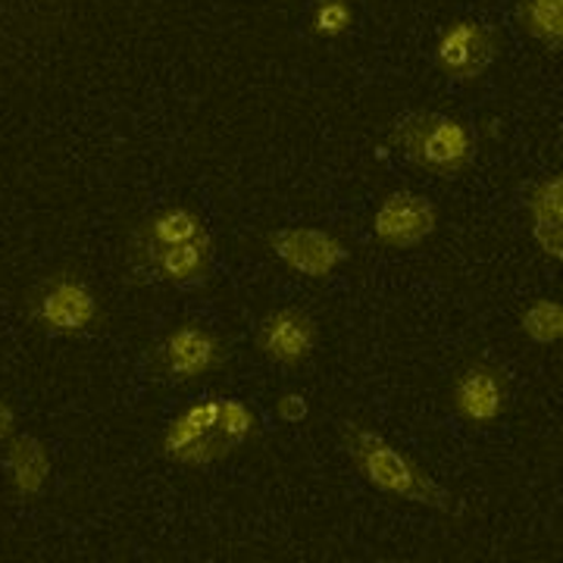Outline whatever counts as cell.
I'll list each match as a JSON object with an SVG mask.
<instances>
[{"instance_id":"obj_1","label":"cell","mask_w":563,"mask_h":563,"mask_svg":"<svg viewBox=\"0 0 563 563\" xmlns=\"http://www.w3.org/2000/svg\"><path fill=\"white\" fill-rule=\"evenodd\" d=\"M261 413L242 398L201 395L163 426L161 454L176 466H213L261 439Z\"/></svg>"},{"instance_id":"obj_2","label":"cell","mask_w":563,"mask_h":563,"mask_svg":"<svg viewBox=\"0 0 563 563\" xmlns=\"http://www.w3.org/2000/svg\"><path fill=\"white\" fill-rule=\"evenodd\" d=\"M342 448L347 461L361 473V479L379 495L398 498L407 504H420L439 514H454L457 498L444 488L417 457L404 448L388 442L383 432L361 420H347L342 426Z\"/></svg>"},{"instance_id":"obj_3","label":"cell","mask_w":563,"mask_h":563,"mask_svg":"<svg viewBox=\"0 0 563 563\" xmlns=\"http://www.w3.org/2000/svg\"><path fill=\"white\" fill-rule=\"evenodd\" d=\"M388 144L432 179H461L479 154L473 125L439 110H410L398 117L388 129Z\"/></svg>"},{"instance_id":"obj_4","label":"cell","mask_w":563,"mask_h":563,"mask_svg":"<svg viewBox=\"0 0 563 563\" xmlns=\"http://www.w3.org/2000/svg\"><path fill=\"white\" fill-rule=\"evenodd\" d=\"M29 320L47 339H85L103 320L101 295L79 269L47 273L29 295Z\"/></svg>"},{"instance_id":"obj_5","label":"cell","mask_w":563,"mask_h":563,"mask_svg":"<svg viewBox=\"0 0 563 563\" xmlns=\"http://www.w3.org/2000/svg\"><path fill=\"white\" fill-rule=\"evenodd\" d=\"M232 357L229 342L203 322H179L151 347V376L166 385H198L225 369Z\"/></svg>"},{"instance_id":"obj_6","label":"cell","mask_w":563,"mask_h":563,"mask_svg":"<svg viewBox=\"0 0 563 563\" xmlns=\"http://www.w3.org/2000/svg\"><path fill=\"white\" fill-rule=\"evenodd\" d=\"M213 235L163 247H129V269L144 282L195 291L213 279Z\"/></svg>"},{"instance_id":"obj_7","label":"cell","mask_w":563,"mask_h":563,"mask_svg":"<svg viewBox=\"0 0 563 563\" xmlns=\"http://www.w3.org/2000/svg\"><path fill=\"white\" fill-rule=\"evenodd\" d=\"M266 247L288 273L307 282L332 279L351 261L347 244L320 225H282L266 235Z\"/></svg>"},{"instance_id":"obj_8","label":"cell","mask_w":563,"mask_h":563,"mask_svg":"<svg viewBox=\"0 0 563 563\" xmlns=\"http://www.w3.org/2000/svg\"><path fill=\"white\" fill-rule=\"evenodd\" d=\"M501 32L483 20H454L435 38L432 60L444 79L476 81L501 57Z\"/></svg>"},{"instance_id":"obj_9","label":"cell","mask_w":563,"mask_h":563,"mask_svg":"<svg viewBox=\"0 0 563 563\" xmlns=\"http://www.w3.org/2000/svg\"><path fill=\"white\" fill-rule=\"evenodd\" d=\"M451 410L473 429H488L501 422L510 410L514 391L507 369L492 361H473L451 383Z\"/></svg>"},{"instance_id":"obj_10","label":"cell","mask_w":563,"mask_h":563,"mask_svg":"<svg viewBox=\"0 0 563 563\" xmlns=\"http://www.w3.org/2000/svg\"><path fill=\"white\" fill-rule=\"evenodd\" d=\"M439 229V207L413 188L388 191L373 210L369 232L388 251H413Z\"/></svg>"},{"instance_id":"obj_11","label":"cell","mask_w":563,"mask_h":563,"mask_svg":"<svg viewBox=\"0 0 563 563\" xmlns=\"http://www.w3.org/2000/svg\"><path fill=\"white\" fill-rule=\"evenodd\" d=\"M254 344L263 361L285 369H298L313 357L320 344V322L301 307H276L257 322Z\"/></svg>"},{"instance_id":"obj_12","label":"cell","mask_w":563,"mask_h":563,"mask_svg":"<svg viewBox=\"0 0 563 563\" xmlns=\"http://www.w3.org/2000/svg\"><path fill=\"white\" fill-rule=\"evenodd\" d=\"M3 473H7V485L13 492V498L22 504L38 501L41 495L51 485V473H54V457L44 439L32 435V432H16L13 439L3 442Z\"/></svg>"},{"instance_id":"obj_13","label":"cell","mask_w":563,"mask_h":563,"mask_svg":"<svg viewBox=\"0 0 563 563\" xmlns=\"http://www.w3.org/2000/svg\"><path fill=\"white\" fill-rule=\"evenodd\" d=\"M523 210L532 242L544 261H563V179L558 173L532 179L523 188Z\"/></svg>"},{"instance_id":"obj_14","label":"cell","mask_w":563,"mask_h":563,"mask_svg":"<svg viewBox=\"0 0 563 563\" xmlns=\"http://www.w3.org/2000/svg\"><path fill=\"white\" fill-rule=\"evenodd\" d=\"M514 20L526 38L536 41L544 54H558L563 44V0H517Z\"/></svg>"},{"instance_id":"obj_15","label":"cell","mask_w":563,"mask_h":563,"mask_svg":"<svg viewBox=\"0 0 563 563\" xmlns=\"http://www.w3.org/2000/svg\"><path fill=\"white\" fill-rule=\"evenodd\" d=\"M520 332L539 347H554L563 339V303L558 298H536L520 317Z\"/></svg>"},{"instance_id":"obj_16","label":"cell","mask_w":563,"mask_h":563,"mask_svg":"<svg viewBox=\"0 0 563 563\" xmlns=\"http://www.w3.org/2000/svg\"><path fill=\"white\" fill-rule=\"evenodd\" d=\"M310 32L322 41L344 38L354 29V7L351 0H317L310 7Z\"/></svg>"},{"instance_id":"obj_17","label":"cell","mask_w":563,"mask_h":563,"mask_svg":"<svg viewBox=\"0 0 563 563\" xmlns=\"http://www.w3.org/2000/svg\"><path fill=\"white\" fill-rule=\"evenodd\" d=\"M276 417L285 426H301L310 417V401L303 398L301 391H285V395H279V401H276Z\"/></svg>"},{"instance_id":"obj_18","label":"cell","mask_w":563,"mask_h":563,"mask_svg":"<svg viewBox=\"0 0 563 563\" xmlns=\"http://www.w3.org/2000/svg\"><path fill=\"white\" fill-rule=\"evenodd\" d=\"M20 417H16V407L7 401V398H0V444L7 442V439H13L20 429Z\"/></svg>"}]
</instances>
